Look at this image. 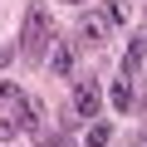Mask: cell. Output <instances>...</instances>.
<instances>
[{
    "instance_id": "7a4b0ae2",
    "label": "cell",
    "mask_w": 147,
    "mask_h": 147,
    "mask_svg": "<svg viewBox=\"0 0 147 147\" xmlns=\"http://www.w3.org/2000/svg\"><path fill=\"white\" fill-rule=\"evenodd\" d=\"M74 118H98V84L93 79H84L74 88Z\"/></svg>"
},
{
    "instance_id": "8992f818",
    "label": "cell",
    "mask_w": 147,
    "mask_h": 147,
    "mask_svg": "<svg viewBox=\"0 0 147 147\" xmlns=\"http://www.w3.org/2000/svg\"><path fill=\"white\" fill-rule=\"evenodd\" d=\"M147 59V34H137L132 44H127V54H123V74H127V79H132V74H137V64Z\"/></svg>"
},
{
    "instance_id": "4fadbf2b",
    "label": "cell",
    "mask_w": 147,
    "mask_h": 147,
    "mask_svg": "<svg viewBox=\"0 0 147 147\" xmlns=\"http://www.w3.org/2000/svg\"><path fill=\"white\" fill-rule=\"evenodd\" d=\"M142 147H147V127H142Z\"/></svg>"
},
{
    "instance_id": "ba28073f",
    "label": "cell",
    "mask_w": 147,
    "mask_h": 147,
    "mask_svg": "<svg viewBox=\"0 0 147 147\" xmlns=\"http://www.w3.org/2000/svg\"><path fill=\"white\" fill-rule=\"evenodd\" d=\"M108 142H113V127H108V123H93L88 137H84V147H108Z\"/></svg>"
},
{
    "instance_id": "8fae6325",
    "label": "cell",
    "mask_w": 147,
    "mask_h": 147,
    "mask_svg": "<svg viewBox=\"0 0 147 147\" xmlns=\"http://www.w3.org/2000/svg\"><path fill=\"white\" fill-rule=\"evenodd\" d=\"M15 132H20V123H15V118H0V137H5V142H10Z\"/></svg>"
},
{
    "instance_id": "5b68a950",
    "label": "cell",
    "mask_w": 147,
    "mask_h": 147,
    "mask_svg": "<svg viewBox=\"0 0 147 147\" xmlns=\"http://www.w3.org/2000/svg\"><path fill=\"white\" fill-rule=\"evenodd\" d=\"M39 118H44V103H39V98H20V113H15L20 132H25V127H30V132H39Z\"/></svg>"
},
{
    "instance_id": "7c38bea8",
    "label": "cell",
    "mask_w": 147,
    "mask_h": 147,
    "mask_svg": "<svg viewBox=\"0 0 147 147\" xmlns=\"http://www.w3.org/2000/svg\"><path fill=\"white\" fill-rule=\"evenodd\" d=\"M10 54H15V49H5V44H0V69H5V59H10Z\"/></svg>"
},
{
    "instance_id": "5bb4252c",
    "label": "cell",
    "mask_w": 147,
    "mask_h": 147,
    "mask_svg": "<svg viewBox=\"0 0 147 147\" xmlns=\"http://www.w3.org/2000/svg\"><path fill=\"white\" fill-rule=\"evenodd\" d=\"M69 5H84V0H69Z\"/></svg>"
},
{
    "instance_id": "9c48e42d",
    "label": "cell",
    "mask_w": 147,
    "mask_h": 147,
    "mask_svg": "<svg viewBox=\"0 0 147 147\" xmlns=\"http://www.w3.org/2000/svg\"><path fill=\"white\" fill-rule=\"evenodd\" d=\"M127 15H132L127 0H108V15H103V20H108V25H127Z\"/></svg>"
},
{
    "instance_id": "6da1fadb",
    "label": "cell",
    "mask_w": 147,
    "mask_h": 147,
    "mask_svg": "<svg viewBox=\"0 0 147 147\" xmlns=\"http://www.w3.org/2000/svg\"><path fill=\"white\" fill-rule=\"evenodd\" d=\"M49 44H54V20H49V10L39 5V0H30V10H25V34H20V54H25L30 64H44Z\"/></svg>"
},
{
    "instance_id": "3957f363",
    "label": "cell",
    "mask_w": 147,
    "mask_h": 147,
    "mask_svg": "<svg viewBox=\"0 0 147 147\" xmlns=\"http://www.w3.org/2000/svg\"><path fill=\"white\" fill-rule=\"evenodd\" d=\"M49 74H74V39H59L54 34V44H49Z\"/></svg>"
},
{
    "instance_id": "277c9868",
    "label": "cell",
    "mask_w": 147,
    "mask_h": 147,
    "mask_svg": "<svg viewBox=\"0 0 147 147\" xmlns=\"http://www.w3.org/2000/svg\"><path fill=\"white\" fill-rule=\"evenodd\" d=\"M108 39V20L103 15H84L79 20V44H103Z\"/></svg>"
},
{
    "instance_id": "52a82bcc",
    "label": "cell",
    "mask_w": 147,
    "mask_h": 147,
    "mask_svg": "<svg viewBox=\"0 0 147 147\" xmlns=\"http://www.w3.org/2000/svg\"><path fill=\"white\" fill-rule=\"evenodd\" d=\"M113 108L118 113L132 108V79H127V74H118V84H113Z\"/></svg>"
},
{
    "instance_id": "30bf717a",
    "label": "cell",
    "mask_w": 147,
    "mask_h": 147,
    "mask_svg": "<svg viewBox=\"0 0 147 147\" xmlns=\"http://www.w3.org/2000/svg\"><path fill=\"white\" fill-rule=\"evenodd\" d=\"M20 98H25V93H20L10 79H0V103H20Z\"/></svg>"
}]
</instances>
